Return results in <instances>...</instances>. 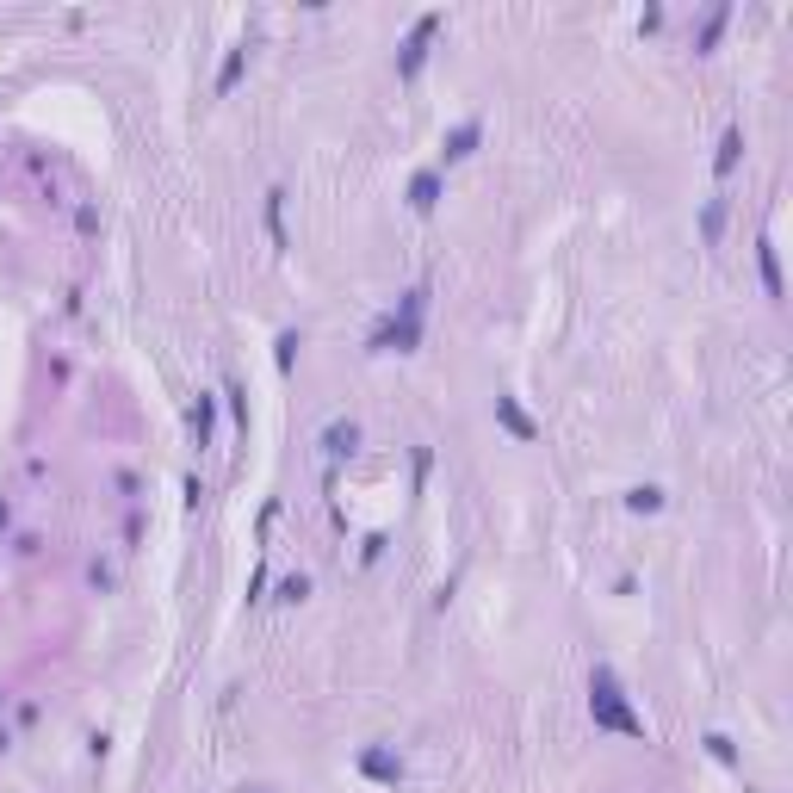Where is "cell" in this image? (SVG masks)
Returning a JSON list of instances; mask_svg holds the SVG:
<instances>
[{
	"mask_svg": "<svg viewBox=\"0 0 793 793\" xmlns=\"http://www.w3.org/2000/svg\"><path fill=\"white\" fill-rule=\"evenodd\" d=\"M0 707H6V689H0Z\"/></svg>",
	"mask_w": 793,
	"mask_h": 793,
	"instance_id": "obj_20",
	"label": "cell"
},
{
	"mask_svg": "<svg viewBox=\"0 0 793 793\" xmlns=\"http://www.w3.org/2000/svg\"><path fill=\"white\" fill-rule=\"evenodd\" d=\"M496 421H502V428H509L515 441H533V434H540V428L527 421V410H520L515 397H496Z\"/></svg>",
	"mask_w": 793,
	"mask_h": 793,
	"instance_id": "obj_9",
	"label": "cell"
},
{
	"mask_svg": "<svg viewBox=\"0 0 793 793\" xmlns=\"http://www.w3.org/2000/svg\"><path fill=\"white\" fill-rule=\"evenodd\" d=\"M738 155H744V131L731 124V131H725V137H719V155H713V173H719V180H725V173L738 168Z\"/></svg>",
	"mask_w": 793,
	"mask_h": 793,
	"instance_id": "obj_11",
	"label": "cell"
},
{
	"mask_svg": "<svg viewBox=\"0 0 793 793\" xmlns=\"http://www.w3.org/2000/svg\"><path fill=\"white\" fill-rule=\"evenodd\" d=\"M478 137H483V124H478V118H465V124H459V131L441 143V155H447V162H465V155L478 149Z\"/></svg>",
	"mask_w": 793,
	"mask_h": 793,
	"instance_id": "obj_8",
	"label": "cell"
},
{
	"mask_svg": "<svg viewBox=\"0 0 793 793\" xmlns=\"http://www.w3.org/2000/svg\"><path fill=\"white\" fill-rule=\"evenodd\" d=\"M441 32V13H421L415 19V32H410V44H403V56H397V74L410 81V74H421V56H428V37Z\"/></svg>",
	"mask_w": 793,
	"mask_h": 793,
	"instance_id": "obj_3",
	"label": "cell"
},
{
	"mask_svg": "<svg viewBox=\"0 0 793 793\" xmlns=\"http://www.w3.org/2000/svg\"><path fill=\"white\" fill-rule=\"evenodd\" d=\"M441 205V168H421L410 180V211H434Z\"/></svg>",
	"mask_w": 793,
	"mask_h": 793,
	"instance_id": "obj_5",
	"label": "cell"
},
{
	"mask_svg": "<svg viewBox=\"0 0 793 793\" xmlns=\"http://www.w3.org/2000/svg\"><path fill=\"white\" fill-rule=\"evenodd\" d=\"M626 509H632V515H657V509H663V490H657V483H632V490H626Z\"/></svg>",
	"mask_w": 793,
	"mask_h": 793,
	"instance_id": "obj_12",
	"label": "cell"
},
{
	"mask_svg": "<svg viewBox=\"0 0 793 793\" xmlns=\"http://www.w3.org/2000/svg\"><path fill=\"white\" fill-rule=\"evenodd\" d=\"M725 19H731V6H713V13H707V25H700V37H694V50H713V44H719V32H725Z\"/></svg>",
	"mask_w": 793,
	"mask_h": 793,
	"instance_id": "obj_14",
	"label": "cell"
},
{
	"mask_svg": "<svg viewBox=\"0 0 793 793\" xmlns=\"http://www.w3.org/2000/svg\"><path fill=\"white\" fill-rule=\"evenodd\" d=\"M304 595H311V577H304V570H298V577H285V583H279V601H285V608H298V601H304Z\"/></svg>",
	"mask_w": 793,
	"mask_h": 793,
	"instance_id": "obj_18",
	"label": "cell"
},
{
	"mask_svg": "<svg viewBox=\"0 0 793 793\" xmlns=\"http://www.w3.org/2000/svg\"><path fill=\"white\" fill-rule=\"evenodd\" d=\"M700 744H707V757H713V762H725V768H738V744H731L725 731H707Z\"/></svg>",
	"mask_w": 793,
	"mask_h": 793,
	"instance_id": "obj_15",
	"label": "cell"
},
{
	"mask_svg": "<svg viewBox=\"0 0 793 793\" xmlns=\"http://www.w3.org/2000/svg\"><path fill=\"white\" fill-rule=\"evenodd\" d=\"M322 452H329V459H353V452H360V421H329V428H322Z\"/></svg>",
	"mask_w": 793,
	"mask_h": 793,
	"instance_id": "obj_4",
	"label": "cell"
},
{
	"mask_svg": "<svg viewBox=\"0 0 793 793\" xmlns=\"http://www.w3.org/2000/svg\"><path fill=\"white\" fill-rule=\"evenodd\" d=\"M242 63H248V50H230V56H223V69H217V94H230V87H236Z\"/></svg>",
	"mask_w": 793,
	"mask_h": 793,
	"instance_id": "obj_17",
	"label": "cell"
},
{
	"mask_svg": "<svg viewBox=\"0 0 793 793\" xmlns=\"http://www.w3.org/2000/svg\"><path fill=\"white\" fill-rule=\"evenodd\" d=\"M248 793H261V788H248Z\"/></svg>",
	"mask_w": 793,
	"mask_h": 793,
	"instance_id": "obj_21",
	"label": "cell"
},
{
	"mask_svg": "<svg viewBox=\"0 0 793 793\" xmlns=\"http://www.w3.org/2000/svg\"><path fill=\"white\" fill-rule=\"evenodd\" d=\"M360 775H372V781H403V757H391V750H360Z\"/></svg>",
	"mask_w": 793,
	"mask_h": 793,
	"instance_id": "obj_6",
	"label": "cell"
},
{
	"mask_svg": "<svg viewBox=\"0 0 793 793\" xmlns=\"http://www.w3.org/2000/svg\"><path fill=\"white\" fill-rule=\"evenodd\" d=\"M757 267H762V292L781 304V298H788V285H781V254H775V242H762V248H757Z\"/></svg>",
	"mask_w": 793,
	"mask_h": 793,
	"instance_id": "obj_7",
	"label": "cell"
},
{
	"mask_svg": "<svg viewBox=\"0 0 793 793\" xmlns=\"http://www.w3.org/2000/svg\"><path fill=\"white\" fill-rule=\"evenodd\" d=\"M589 713L601 731H620V738H645V719L626 707V689L614 682V669L608 663H595V676H589Z\"/></svg>",
	"mask_w": 793,
	"mask_h": 793,
	"instance_id": "obj_1",
	"label": "cell"
},
{
	"mask_svg": "<svg viewBox=\"0 0 793 793\" xmlns=\"http://www.w3.org/2000/svg\"><path fill=\"white\" fill-rule=\"evenodd\" d=\"M267 236H273V248H285V186L267 193Z\"/></svg>",
	"mask_w": 793,
	"mask_h": 793,
	"instance_id": "obj_13",
	"label": "cell"
},
{
	"mask_svg": "<svg viewBox=\"0 0 793 793\" xmlns=\"http://www.w3.org/2000/svg\"><path fill=\"white\" fill-rule=\"evenodd\" d=\"M6 744H13V731H6V725H0V750H6Z\"/></svg>",
	"mask_w": 793,
	"mask_h": 793,
	"instance_id": "obj_19",
	"label": "cell"
},
{
	"mask_svg": "<svg viewBox=\"0 0 793 793\" xmlns=\"http://www.w3.org/2000/svg\"><path fill=\"white\" fill-rule=\"evenodd\" d=\"M725 230V199H707V211H700V242H719Z\"/></svg>",
	"mask_w": 793,
	"mask_h": 793,
	"instance_id": "obj_16",
	"label": "cell"
},
{
	"mask_svg": "<svg viewBox=\"0 0 793 793\" xmlns=\"http://www.w3.org/2000/svg\"><path fill=\"white\" fill-rule=\"evenodd\" d=\"M421 316H428V285L403 292V311L384 316L379 329H372V353H415V342H421Z\"/></svg>",
	"mask_w": 793,
	"mask_h": 793,
	"instance_id": "obj_2",
	"label": "cell"
},
{
	"mask_svg": "<svg viewBox=\"0 0 793 793\" xmlns=\"http://www.w3.org/2000/svg\"><path fill=\"white\" fill-rule=\"evenodd\" d=\"M211 421H217V397L199 391V403H193V447H199V452L211 447Z\"/></svg>",
	"mask_w": 793,
	"mask_h": 793,
	"instance_id": "obj_10",
	"label": "cell"
}]
</instances>
